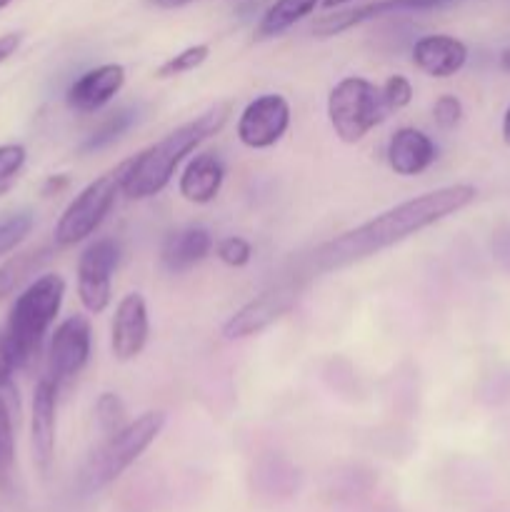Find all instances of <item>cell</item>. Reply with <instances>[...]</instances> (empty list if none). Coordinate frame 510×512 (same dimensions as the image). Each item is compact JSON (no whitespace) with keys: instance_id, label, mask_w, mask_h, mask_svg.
<instances>
[{"instance_id":"6da1fadb","label":"cell","mask_w":510,"mask_h":512,"mask_svg":"<svg viewBox=\"0 0 510 512\" xmlns=\"http://www.w3.org/2000/svg\"><path fill=\"white\" fill-rule=\"evenodd\" d=\"M475 195H478L475 185L455 183L428 190V193L415 195L405 203L393 205V208L383 210L375 218L365 220L358 228L320 245L313 258H310L313 270L315 273H333V270L363 263V260L373 258L383 250L423 233L430 225L465 210L473 203Z\"/></svg>"},{"instance_id":"7a4b0ae2","label":"cell","mask_w":510,"mask_h":512,"mask_svg":"<svg viewBox=\"0 0 510 512\" xmlns=\"http://www.w3.org/2000/svg\"><path fill=\"white\" fill-rule=\"evenodd\" d=\"M233 115L228 100H218L188 123L170 130L158 143L148 145L130 160L115 168L120 180V193L130 200H148L163 193L175 178V170L183 165L208 138L218 135Z\"/></svg>"},{"instance_id":"3957f363","label":"cell","mask_w":510,"mask_h":512,"mask_svg":"<svg viewBox=\"0 0 510 512\" xmlns=\"http://www.w3.org/2000/svg\"><path fill=\"white\" fill-rule=\"evenodd\" d=\"M63 300L65 280L58 273L40 275L15 298L3 333L18 368H25L38 355L45 335L63 308Z\"/></svg>"},{"instance_id":"277c9868","label":"cell","mask_w":510,"mask_h":512,"mask_svg":"<svg viewBox=\"0 0 510 512\" xmlns=\"http://www.w3.org/2000/svg\"><path fill=\"white\" fill-rule=\"evenodd\" d=\"M163 410H148L135 420H128L118 433L108 435L98 450L85 460L78 475V490L83 495H93L113 485L155 440L165 428Z\"/></svg>"},{"instance_id":"5b68a950","label":"cell","mask_w":510,"mask_h":512,"mask_svg":"<svg viewBox=\"0 0 510 512\" xmlns=\"http://www.w3.org/2000/svg\"><path fill=\"white\" fill-rule=\"evenodd\" d=\"M388 115L380 88L363 75L338 80L328 93L330 128L345 145L360 143Z\"/></svg>"},{"instance_id":"8992f818","label":"cell","mask_w":510,"mask_h":512,"mask_svg":"<svg viewBox=\"0 0 510 512\" xmlns=\"http://www.w3.org/2000/svg\"><path fill=\"white\" fill-rule=\"evenodd\" d=\"M120 193L118 173H105L95 178L93 183L85 185L78 195L68 203L63 215L58 218L53 230V240L58 248H73V245L83 243L95 230L105 223L110 210L115 208V200Z\"/></svg>"},{"instance_id":"52a82bcc","label":"cell","mask_w":510,"mask_h":512,"mask_svg":"<svg viewBox=\"0 0 510 512\" xmlns=\"http://www.w3.org/2000/svg\"><path fill=\"white\" fill-rule=\"evenodd\" d=\"M300 293H303V283L295 278L280 280V283L270 285L263 293L255 295L245 305H240L223 325L225 340H245L255 338V335L265 333L270 325L283 320L290 310L298 305Z\"/></svg>"},{"instance_id":"ba28073f","label":"cell","mask_w":510,"mask_h":512,"mask_svg":"<svg viewBox=\"0 0 510 512\" xmlns=\"http://www.w3.org/2000/svg\"><path fill=\"white\" fill-rule=\"evenodd\" d=\"M120 263V245L113 238H98L78 258V298L90 315L108 310L113 300V273Z\"/></svg>"},{"instance_id":"9c48e42d","label":"cell","mask_w":510,"mask_h":512,"mask_svg":"<svg viewBox=\"0 0 510 512\" xmlns=\"http://www.w3.org/2000/svg\"><path fill=\"white\" fill-rule=\"evenodd\" d=\"M293 110L285 95L263 93L250 100L238 115L235 135L250 150H268L283 140L288 133Z\"/></svg>"},{"instance_id":"30bf717a","label":"cell","mask_w":510,"mask_h":512,"mask_svg":"<svg viewBox=\"0 0 510 512\" xmlns=\"http://www.w3.org/2000/svg\"><path fill=\"white\" fill-rule=\"evenodd\" d=\"M93 353V328L88 315H70L55 328L48 348V378L63 388L70 385L88 365Z\"/></svg>"},{"instance_id":"8fae6325","label":"cell","mask_w":510,"mask_h":512,"mask_svg":"<svg viewBox=\"0 0 510 512\" xmlns=\"http://www.w3.org/2000/svg\"><path fill=\"white\" fill-rule=\"evenodd\" d=\"M150 338V315L143 293H128L115 305L110 323V350L118 363H130L145 350Z\"/></svg>"},{"instance_id":"7c38bea8","label":"cell","mask_w":510,"mask_h":512,"mask_svg":"<svg viewBox=\"0 0 510 512\" xmlns=\"http://www.w3.org/2000/svg\"><path fill=\"white\" fill-rule=\"evenodd\" d=\"M58 393L60 385L53 378H40L30 403V445L33 460L40 470H48L55 455V430H58Z\"/></svg>"},{"instance_id":"4fadbf2b","label":"cell","mask_w":510,"mask_h":512,"mask_svg":"<svg viewBox=\"0 0 510 512\" xmlns=\"http://www.w3.org/2000/svg\"><path fill=\"white\" fill-rule=\"evenodd\" d=\"M125 78L128 73L120 63H105L85 70L70 83L68 93H65V105L80 115L98 113L123 90Z\"/></svg>"},{"instance_id":"5bb4252c","label":"cell","mask_w":510,"mask_h":512,"mask_svg":"<svg viewBox=\"0 0 510 512\" xmlns=\"http://www.w3.org/2000/svg\"><path fill=\"white\" fill-rule=\"evenodd\" d=\"M388 168L400 178H415L425 173L438 160V145L425 130L420 128H398L388 140L385 148Z\"/></svg>"},{"instance_id":"9a60e30c","label":"cell","mask_w":510,"mask_h":512,"mask_svg":"<svg viewBox=\"0 0 510 512\" xmlns=\"http://www.w3.org/2000/svg\"><path fill=\"white\" fill-rule=\"evenodd\" d=\"M468 63V45L455 35H423L413 45V65L428 78H453Z\"/></svg>"},{"instance_id":"2e32d148","label":"cell","mask_w":510,"mask_h":512,"mask_svg":"<svg viewBox=\"0 0 510 512\" xmlns=\"http://www.w3.org/2000/svg\"><path fill=\"white\" fill-rule=\"evenodd\" d=\"M225 183V163L218 153H195L178 178L180 198L193 205H210Z\"/></svg>"},{"instance_id":"e0dca14e","label":"cell","mask_w":510,"mask_h":512,"mask_svg":"<svg viewBox=\"0 0 510 512\" xmlns=\"http://www.w3.org/2000/svg\"><path fill=\"white\" fill-rule=\"evenodd\" d=\"M210 250H213V235H210V230L200 228V225H188V228L173 230L163 240L160 265L173 275L185 273V270L203 263L210 255Z\"/></svg>"},{"instance_id":"ac0fdd59","label":"cell","mask_w":510,"mask_h":512,"mask_svg":"<svg viewBox=\"0 0 510 512\" xmlns=\"http://www.w3.org/2000/svg\"><path fill=\"white\" fill-rule=\"evenodd\" d=\"M400 8H408V5L400 3V0H375V3L355 5V8H345V10L335 8V13L323 15V18L315 20L313 33L318 35V38H335V35L348 33V30L368 23V20H375L380 18V15H388Z\"/></svg>"},{"instance_id":"d6986e66","label":"cell","mask_w":510,"mask_h":512,"mask_svg":"<svg viewBox=\"0 0 510 512\" xmlns=\"http://www.w3.org/2000/svg\"><path fill=\"white\" fill-rule=\"evenodd\" d=\"M320 3H323V0H273V3L268 5V10L260 15L253 38L258 40V43L260 40L278 38L285 30L298 25L300 20L313 15L315 8H320Z\"/></svg>"},{"instance_id":"ffe728a7","label":"cell","mask_w":510,"mask_h":512,"mask_svg":"<svg viewBox=\"0 0 510 512\" xmlns=\"http://www.w3.org/2000/svg\"><path fill=\"white\" fill-rule=\"evenodd\" d=\"M48 258V248L25 250V253L10 255V258L0 265V303H5V300L25 283V278L33 275Z\"/></svg>"},{"instance_id":"44dd1931","label":"cell","mask_w":510,"mask_h":512,"mask_svg":"<svg viewBox=\"0 0 510 512\" xmlns=\"http://www.w3.org/2000/svg\"><path fill=\"white\" fill-rule=\"evenodd\" d=\"M35 228V213L30 208H13L0 213V258L10 255L25 243Z\"/></svg>"},{"instance_id":"7402d4cb","label":"cell","mask_w":510,"mask_h":512,"mask_svg":"<svg viewBox=\"0 0 510 512\" xmlns=\"http://www.w3.org/2000/svg\"><path fill=\"white\" fill-rule=\"evenodd\" d=\"M138 113L133 108H120L115 113H110L93 133L85 138V143L80 145V153H95V150H103L108 145H113L115 140L123 138L125 133L130 130V125L135 123Z\"/></svg>"},{"instance_id":"603a6c76","label":"cell","mask_w":510,"mask_h":512,"mask_svg":"<svg viewBox=\"0 0 510 512\" xmlns=\"http://www.w3.org/2000/svg\"><path fill=\"white\" fill-rule=\"evenodd\" d=\"M208 58H210L208 43L188 45V48L180 50V53L170 55V58L155 70V78L168 80V78H178V75H185V73H193V70H198Z\"/></svg>"},{"instance_id":"cb8c5ba5","label":"cell","mask_w":510,"mask_h":512,"mask_svg":"<svg viewBox=\"0 0 510 512\" xmlns=\"http://www.w3.org/2000/svg\"><path fill=\"white\" fill-rule=\"evenodd\" d=\"M15 465V435L8 403L0 395V488H5Z\"/></svg>"},{"instance_id":"d4e9b609","label":"cell","mask_w":510,"mask_h":512,"mask_svg":"<svg viewBox=\"0 0 510 512\" xmlns=\"http://www.w3.org/2000/svg\"><path fill=\"white\" fill-rule=\"evenodd\" d=\"M125 415L128 413H125V403L120 400V395L103 393L98 398V403H95V420H98V428L105 438L118 433V430L128 423Z\"/></svg>"},{"instance_id":"484cf974","label":"cell","mask_w":510,"mask_h":512,"mask_svg":"<svg viewBox=\"0 0 510 512\" xmlns=\"http://www.w3.org/2000/svg\"><path fill=\"white\" fill-rule=\"evenodd\" d=\"M25 160H28V150L20 143L0 145V198L18 183Z\"/></svg>"},{"instance_id":"4316f807","label":"cell","mask_w":510,"mask_h":512,"mask_svg":"<svg viewBox=\"0 0 510 512\" xmlns=\"http://www.w3.org/2000/svg\"><path fill=\"white\" fill-rule=\"evenodd\" d=\"M380 93H383V103L388 113H398V110L408 108L413 103V83H410L405 75H390L383 85H380Z\"/></svg>"},{"instance_id":"83f0119b","label":"cell","mask_w":510,"mask_h":512,"mask_svg":"<svg viewBox=\"0 0 510 512\" xmlns=\"http://www.w3.org/2000/svg\"><path fill=\"white\" fill-rule=\"evenodd\" d=\"M215 255L228 268H245L253 260V245L245 238H240V235H230V238L220 240Z\"/></svg>"},{"instance_id":"f1b7e54d","label":"cell","mask_w":510,"mask_h":512,"mask_svg":"<svg viewBox=\"0 0 510 512\" xmlns=\"http://www.w3.org/2000/svg\"><path fill=\"white\" fill-rule=\"evenodd\" d=\"M433 120L440 130H453L463 120V103H460L458 95H440L433 103Z\"/></svg>"},{"instance_id":"f546056e","label":"cell","mask_w":510,"mask_h":512,"mask_svg":"<svg viewBox=\"0 0 510 512\" xmlns=\"http://www.w3.org/2000/svg\"><path fill=\"white\" fill-rule=\"evenodd\" d=\"M15 368H18V365H15L13 353H10L8 340H5V333H0V390L10 388Z\"/></svg>"},{"instance_id":"4dcf8cb0","label":"cell","mask_w":510,"mask_h":512,"mask_svg":"<svg viewBox=\"0 0 510 512\" xmlns=\"http://www.w3.org/2000/svg\"><path fill=\"white\" fill-rule=\"evenodd\" d=\"M20 43H23V35L20 33L0 35V65H3L10 55H15V50L20 48Z\"/></svg>"},{"instance_id":"1f68e13d","label":"cell","mask_w":510,"mask_h":512,"mask_svg":"<svg viewBox=\"0 0 510 512\" xmlns=\"http://www.w3.org/2000/svg\"><path fill=\"white\" fill-rule=\"evenodd\" d=\"M70 185L68 175H50L43 185V195H58Z\"/></svg>"},{"instance_id":"d6a6232c","label":"cell","mask_w":510,"mask_h":512,"mask_svg":"<svg viewBox=\"0 0 510 512\" xmlns=\"http://www.w3.org/2000/svg\"><path fill=\"white\" fill-rule=\"evenodd\" d=\"M195 3V0H150V5L160 10H175V8H185V5Z\"/></svg>"},{"instance_id":"836d02e7","label":"cell","mask_w":510,"mask_h":512,"mask_svg":"<svg viewBox=\"0 0 510 512\" xmlns=\"http://www.w3.org/2000/svg\"><path fill=\"white\" fill-rule=\"evenodd\" d=\"M400 3H405L408 8H430V5L448 3V0H400Z\"/></svg>"},{"instance_id":"e575fe53","label":"cell","mask_w":510,"mask_h":512,"mask_svg":"<svg viewBox=\"0 0 510 512\" xmlns=\"http://www.w3.org/2000/svg\"><path fill=\"white\" fill-rule=\"evenodd\" d=\"M500 133H503L505 145H510V105H508V110H505V115H503V125H500Z\"/></svg>"},{"instance_id":"d590c367","label":"cell","mask_w":510,"mask_h":512,"mask_svg":"<svg viewBox=\"0 0 510 512\" xmlns=\"http://www.w3.org/2000/svg\"><path fill=\"white\" fill-rule=\"evenodd\" d=\"M348 3H355V0H323V8L325 10H335V8H343V5H348Z\"/></svg>"},{"instance_id":"8d00e7d4","label":"cell","mask_w":510,"mask_h":512,"mask_svg":"<svg viewBox=\"0 0 510 512\" xmlns=\"http://www.w3.org/2000/svg\"><path fill=\"white\" fill-rule=\"evenodd\" d=\"M500 65H503V70H508L510 73V45L500 53Z\"/></svg>"},{"instance_id":"74e56055","label":"cell","mask_w":510,"mask_h":512,"mask_svg":"<svg viewBox=\"0 0 510 512\" xmlns=\"http://www.w3.org/2000/svg\"><path fill=\"white\" fill-rule=\"evenodd\" d=\"M10 3H13V0H0V10H5V8H8Z\"/></svg>"}]
</instances>
